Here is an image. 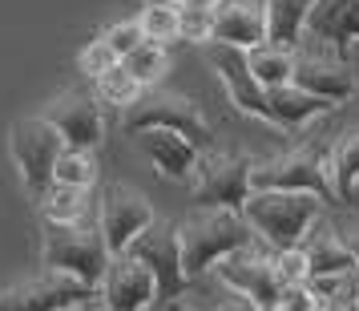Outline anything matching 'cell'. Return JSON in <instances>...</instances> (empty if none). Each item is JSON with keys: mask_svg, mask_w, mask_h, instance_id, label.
Listing matches in <instances>:
<instances>
[{"mask_svg": "<svg viewBox=\"0 0 359 311\" xmlns=\"http://www.w3.org/2000/svg\"><path fill=\"white\" fill-rule=\"evenodd\" d=\"M355 202H359V186H355Z\"/></svg>", "mask_w": 359, "mask_h": 311, "instance_id": "42", "label": "cell"}, {"mask_svg": "<svg viewBox=\"0 0 359 311\" xmlns=\"http://www.w3.org/2000/svg\"><path fill=\"white\" fill-rule=\"evenodd\" d=\"M121 130L137 138L142 130H174L182 138H190L198 150H210L214 142V130L206 114L198 110L190 98H182V93H165V89H154V93H142V98L133 101L126 117H121Z\"/></svg>", "mask_w": 359, "mask_h": 311, "instance_id": "6", "label": "cell"}, {"mask_svg": "<svg viewBox=\"0 0 359 311\" xmlns=\"http://www.w3.org/2000/svg\"><path fill=\"white\" fill-rule=\"evenodd\" d=\"M250 186L255 190H307V194H319L323 202H339L335 174H331V150L315 146H299L255 162Z\"/></svg>", "mask_w": 359, "mask_h": 311, "instance_id": "4", "label": "cell"}, {"mask_svg": "<svg viewBox=\"0 0 359 311\" xmlns=\"http://www.w3.org/2000/svg\"><path fill=\"white\" fill-rule=\"evenodd\" d=\"M65 311H109V307L101 303V295H93V299H85V303H73V307H65Z\"/></svg>", "mask_w": 359, "mask_h": 311, "instance_id": "36", "label": "cell"}, {"mask_svg": "<svg viewBox=\"0 0 359 311\" xmlns=\"http://www.w3.org/2000/svg\"><path fill=\"white\" fill-rule=\"evenodd\" d=\"M331 174H335L339 202H355V186H359V130L343 133L339 142L331 146Z\"/></svg>", "mask_w": 359, "mask_h": 311, "instance_id": "24", "label": "cell"}, {"mask_svg": "<svg viewBox=\"0 0 359 311\" xmlns=\"http://www.w3.org/2000/svg\"><path fill=\"white\" fill-rule=\"evenodd\" d=\"M210 311H262V307L255 303V299H250V295H243V291H234V287H226V295H222V299H218Z\"/></svg>", "mask_w": 359, "mask_h": 311, "instance_id": "34", "label": "cell"}, {"mask_svg": "<svg viewBox=\"0 0 359 311\" xmlns=\"http://www.w3.org/2000/svg\"><path fill=\"white\" fill-rule=\"evenodd\" d=\"M266 4V41L294 49L307 37V17L315 0H262Z\"/></svg>", "mask_w": 359, "mask_h": 311, "instance_id": "21", "label": "cell"}, {"mask_svg": "<svg viewBox=\"0 0 359 311\" xmlns=\"http://www.w3.org/2000/svg\"><path fill=\"white\" fill-rule=\"evenodd\" d=\"M8 154L17 162L29 198L36 202L53 186V170H57V158L65 154V138H61V130L45 114L17 117L8 126Z\"/></svg>", "mask_w": 359, "mask_h": 311, "instance_id": "5", "label": "cell"}, {"mask_svg": "<svg viewBox=\"0 0 359 311\" xmlns=\"http://www.w3.org/2000/svg\"><path fill=\"white\" fill-rule=\"evenodd\" d=\"M178 243H182L186 279L194 283L198 275L214 271V263L226 259L230 251L255 243V230L243 218V211H230V206H194L178 223Z\"/></svg>", "mask_w": 359, "mask_h": 311, "instance_id": "1", "label": "cell"}, {"mask_svg": "<svg viewBox=\"0 0 359 311\" xmlns=\"http://www.w3.org/2000/svg\"><path fill=\"white\" fill-rule=\"evenodd\" d=\"M323 311H359V299H355V287L351 291H343V295H335L331 303H327Z\"/></svg>", "mask_w": 359, "mask_h": 311, "instance_id": "35", "label": "cell"}, {"mask_svg": "<svg viewBox=\"0 0 359 311\" xmlns=\"http://www.w3.org/2000/svg\"><path fill=\"white\" fill-rule=\"evenodd\" d=\"M53 182L61 186H81L89 190L97 182V162H93V150H69L57 158V170H53Z\"/></svg>", "mask_w": 359, "mask_h": 311, "instance_id": "27", "label": "cell"}, {"mask_svg": "<svg viewBox=\"0 0 359 311\" xmlns=\"http://www.w3.org/2000/svg\"><path fill=\"white\" fill-rule=\"evenodd\" d=\"M206 61L218 73V81L226 89V98L234 110H243L246 117H259L271 126V110H266V89L262 81L250 73L246 49H230V45H206Z\"/></svg>", "mask_w": 359, "mask_h": 311, "instance_id": "14", "label": "cell"}, {"mask_svg": "<svg viewBox=\"0 0 359 311\" xmlns=\"http://www.w3.org/2000/svg\"><path fill=\"white\" fill-rule=\"evenodd\" d=\"M178 41L210 45L214 41V8H190V4H178Z\"/></svg>", "mask_w": 359, "mask_h": 311, "instance_id": "29", "label": "cell"}, {"mask_svg": "<svg viewBox=\"0 0 359 311\" xmlns=\"http://www.w3.org/2000/svg\"><path fill=\"white\" fill-rule=\"evenodd\" d=\"M137 146H142V154L154 162V170L165 174L170 182L194 178V166H198V154H202V150H198L190 138H182V133H174V130H142L137 133Z\"/></svg>", "mask_w": 359, "mask_h": 311, "instance_id": "17", "label": "cell"}, {"mask_svg": "<svg viewBox=\"0 0 359 311\" xmlns=\"http://www.w3.org/2000/svg\"><path fill=\"white\" fill-rule=\"evenodd\" d=\"M294 85L335 101V105H347L359 93V77L355 69L347 65V53L331 49V45L315 41V37H303L294 45Z\"/></svg>", "mask_w": 359, "mask_h": 311, "instance_id": "8", "label": "cell"}, {"mask_svg": "<svg viewBox=\"0 0 359 311\" xmlns=\"http://www.w3.org/2000/svg\"><path fill=\"white\" fill-rule=\"evenodd\" d=\"M93 287L61 271H41L33 279H20L0 287V311H65L73 303L93 299Z\"/></svg>", "mask_w": 359, "mask_h": 311, "instance_id": "11", "label": "cell"}, {"mask_svg": "<svg viewBox=\"0 0 359 311\" xmlns=\"http://www.w3.org/2000/svg\"><path fill=\"white\" fill-rule=\"evenodd\" d=\"M158 214L149 206V198L142 190H133V186H109L105 194H101V218L97 227L105 234V246H109V255H126L133 243H137V234L154 223Z\"/></svg>", "mask_w": 359, "mask_h": 311, "instance_id": "12", "label": "cell"}, {"mask_svg": "<svg viewBox=\"0 0 359 311\" xmlns=\"http://www.w3.org/2000/svg\"><path fill=\"white\" fill-rule=\"evenodd\" d=\"M130 255H137V259L154 271V279H158V303H174V299H182V291L190 287L186 267H182L178 223L154 218V223L137 234V243L130 246Z\"/></svg>", "mask_w": 359, "mask_h": 311, "instance_id": "10", "label": "cell"}, {"mask_svg": "<svg viewBox=\"0 0 359 311\" xmlns=\"http://www.w3.org/2000/svg\"><path fill=\"white\" fill-rule=\"evenodd\" d=\"M109 259L114 255L105 246L101 227H85V223H45V239H41V263H45V271L73 275L97 291Z\"/></svg>", "mask_w": 359, "mask_h": 311, "instance_id": "3", "label": "cell"}, {"mask_svg": "<svg viewBox=\"0 0 359 311\" xmlns=\"http://www.w3.org/2000/svg\"><path fill=\"white\" fill-rule=\"evenodd\" d=\"M121 65L130 69L133 77L149 89V85L162 81V73L170 69V53H165V45H158V41H142V45H137V49L121 61Z\"/></svg>", "mask_w": 359, "mask_h": 311, "instance_id": "26", "label": "cell"}, {"mask_svg": "<svg viewBox=\"0 0 359 311\" xmlns=\"http://www.w3.org/2000/svg\"><path fill=\"white\" fill-rule=\"evenodd\" d=\"M214 275L222 279L226 287H234V291L250 295L262 311H275L278 295H283V287H287L283 275H278L275 251L266 255V251H259L255 243L230 251L226 259H218V263H214Z\"/></svg>", "mask_w": 359, "mask_h": 311, "instance_id": "9", "label": "cell"}, {"mask_svg": "<svg viewBox=\"0 0 359 311\" xmlns=\"http://www.w3.org/2000/svg\"><path fill=\"white\" fill-rule=\"evenodd\" d=\"M323 307L327 299H319V291L311 283H287L275 303V311H323Z\"/></svg>", "mask_w": 359, "mask_h": 311, "instance_id": "31", "label": "cell"}, {"mask_svg": "<svg viewBox=\"0 0 359 311\" xmlns=\"http://www.w3.org/2000/svg\"><path fill=\"white\" fill-rule=\"evenodd\" d=\"M101 303L109 311H149L158 303V279L137 255H114L101 275Z\"/></svg>", "mask_w": 359, "mask_h": 311, "instance_id": "13", "label": "cell"}, {"mask_svg": "<svg viewBox=\"0 0 359 311\" xmlns=\"http://www.w3.org/2000/svg\"><path fill=\"white\" fill-rule=\"evenodd\" d=\"M97 93H85V89H65L49 101V117L53 126L61 130L69 150H97L101 138H105V117H101Z\"/></svg>", "mask_w": 359, "mask_h": 311, "instance_id": "15", "label": "cell"}, {"mask_svg": "<svg viewBox=\"0 0 359 311\" xmlns=\"http://www.w3.org/2000/svg\"><path fill=\"white\" fill-rule=\"evenodd\" d=\"M355 299H359V283H355Z\"/></svg>", "mask_w": 359, "mask_h": 311, "instance_id": "41", "label": "cell"}, {"mask_svg": "<svg viewBox=\"0 0 359 311\" xmlns=\"http://www.w3.org/2000/svg\"><path fill=\"white\" fill-rule=\"evenodd\" d=\"M89 190L81 186H61V182H53L45 194L36 198V206H41V218L45 223H85V202H89Z\"/></svg>", "mask_w": 359, "mask_h": 311, "instance_id": "23", "label": "cell"}, {"mask_svg": "<svg viewBox=\"0 0 359 311\" xmlns=\"http://www.w3.org/2000/svg\"><path fill=\"white\" fill-rule=\"evenodd\" d=\"M323 198L307 190H250L243 202V218L271 251L303 246L315 223L323 218Z\"/></svg>", "mask_w": 359, "mask_h": 311, "instance_id": "2", "label": "cell"}, {"mask_svg": "<svg viewBox=\"0 0 359 311\" xmlns=\"http://www.w3.org/2000/svg\"><path fill=\"white\" fill-rule=\"evenodd\" d=\"M307 37L347 53L359 41V0H315L307 17Z\"/></svg>", "mask_w": 359, "mask_h": 311, "instance_id": "18", "label": "cell"}, {"mask_svg": "<svg viewBox=\"0 0 359 311\" xmlns=\"http://www.w3.org/2000/svg\"><path fill=\"white\" fill-rule=\"evenodd\" d=\"M303 246H307V259H311V275H343V279H351V271H355L351 243H347L331 223L319 218Z\"/></svg>", "mask_w": 359, "mask_h": 311, "instance_id": "20", "label": "cell"}, {"mask_svg": "<svg viewBox=\"0 0 359 311\" xmlns=\"http://www.w3.org/2000/svg\"><path fill=\"white\" fill-rule=\"evenodd\" d=\"M165 311H198V307H190V303H182V299H174V303H165Z\"/></svg>", "mask_w": 359, "mask_h": 311, "instance_id": "39", "label": "cell"}, {"mask_svg": "<svg viewBox=\"0 0 359 311\" xmlns=\"http://www.w3.org/2000/svg\"><path fill=\"white\" fill-rule=\"evenodd\" d=\"M347 243H351V255H355V267H359V227L351 230V239H347Z\"/></svg>", "mask_w": 359, "mask_h": 311, "instance_id": "38", "label": "cell"}, {"mask_svg": "<svg viewBox=\"0 0 359 311\" xmlns=\"http://www.w3.org/2000/svg\"><path fill=\"white\" fill-rule=\"evenodd\" d=\"M275 263H278L283 283H307V279H311L307 246H287V251H275Z\"/></svg>", "mask_w": 359, "mask_h": 311, "instance_id": "33", "label": "cell"}, {"mask_svg": "<svg viewBox=\"0 0 359 311\" xmlns=\"http://www.w3.org/2000/svg\"><path fill=\"white\" fill-rule=\"evenodd\" d=\"M77 65H81V73L89 77V81H97L101 73H109L114 65H121V57L109 49V41H105V37H97V41H89V45L81 49Z\"/></svg>", "mask_w": 359, "mask_h": 311, "instance_id": "30", "label": "cell"}, {"mask_svg": "<svg viewBox=\"0 0 359 311\" xmlns=\"http://www.w3.org/2000/svg\"><path fill=\"white\" fill-rule=\"evenodd\" d=\"M246 61H250V73L262 81V89H278V85L294 81V49H287V45L262 41L255 49H246Z\"/></svg>", "mask_w": 359, "mask_h": 311, "instance_id": "22", "label": "cell"}, {"mask_svg": "<svg viewBox=\"0 0 359 311\" xmlns=\"http://www.w3.org/2000/svg\"><path fill=\"white\" fill-rule=\"evenodd\" d=\"M101 37L109 41V49H114L121 61H126V57H130V53L146 41V33H142V25H137V20H117V25H109Z\"/></svg>", "mask_w": 359, "mask_h": 311, "instance_id": "32", "label": "cell"}, {"mask_svg": "<svg viewBox=\"0 0 359 311\" xmlns=\"http://www.w3.org/2000/svg\"><path fill=\"white\" fill-rule=\"evenodd\" d=\"M266 110H271V126L275 130H299L315 117L339 110L335 101L319 98V93H307L303 85H278V89H266Z\"/></svg>", "mask_w": 359, "mask_h": 311, "instance_id": "19", "label": "cell"}, {"mask_svg": "<svg viewBox=\"0 0 359 311\" xmlns=\"http://www.w3.org/2000/svg\"><path fill=\"white\" fill-rule=\"evenodd\" d=\"M250 170L255 158H246L238 150H202L194 166V206H230V211H243V202L250 198Z\"/></svg>", "mask_w": 359, "mask_h": 311, "instance_id": "7", "label": "cell"}, {"mask_svg": "<svg viewBox=\"0 0 359 311\" xmlns=\"http://www.w3.org/2000/svg\"><path fill=\"white\" fill-rule=\"evenodd\" d=\"M93 89H97V98L105 105H117V110H130L133 101L146 93V85L137 81L126 65H114L109 73H101L97 81H93Z\"/></svg>", "mask_w": 359, "mask_h": 311, "instance_id": "25", "label": "cell"}, {"mask_svg": "<svg viewBox=\"0 0 359 311\" xmlns=\"http://www.w3.org/2000/svg\"><path fill=\"white\" fill-rule=\"evenodd\" d=\"M142 4H178V0H142Z\"/></svg>", "mask_w": 359, "mask_h": 311, "instance_id": "40", "label": "cell"}, {"mask_svg": "<svg viewBox=\"0 0 359 311\" xmlns=\"http://www.w3.org/2000/svg\"><path fill=\"white\" fill-rule=\"evenodd\" d=\"M178 4H190V8H218L222 0H178Z\"/></svg>", "mask_w": 359, "mask_h": 311, "instance_id": "37", "label": "cell"}, {"mask_svg": "<svg viewBox=\"0 0 359 311\" xmlns=\"http://www.w3.org/2000/svg\"><path fill=\"white\" fill-rule=\"evenodd\" d=\"M137 25H142L146 41L170 45V41H178V4H146L137 13Z\"/></svg>", "mask_w": 359, "mask_h": 311, "instance_id": "28", "label": "cell"}, {"mask_svg": "<svg viewBox=\"0 0 359 311\" xmlns=\"http://www.w3.org/2000/svg\"><path fill=\"white\" fill-rule=\"evenodd\" d=\"M266 41V4L262 0H222L214 8V41L230 49H255Z\"/></svg>", "mask_w": 359, "mask_h": 311, "instance_id": "16", "label": "cell"}]
</instances>
